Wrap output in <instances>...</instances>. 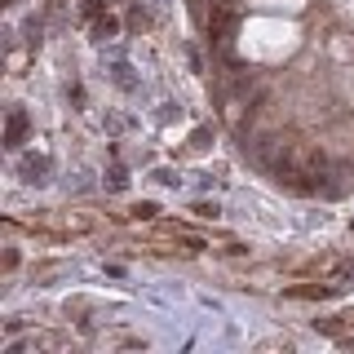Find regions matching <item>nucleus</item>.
I'll use <instances>...</instances> for the list:
<instances>
[{"label":"nucleus","instance_id":"1","mask_svg":"<svg viewBox=\"0 0 354 354\" xmlns=\"http://www.w3.org/2000/svg\"><path fill=\"white\" fill-rule=\"evenodd\" d=\"M274 173H279V182L292 186V191H315L319 177H324V151L297 142V147H288L279 160H274Z\"/></svg>","mask_w":354,"mask_h":354},{"label":"nucleus","instance_id":"2","mask_svg":"<svg viewBox=\"0 0 354 354\" xmlns=\"http://www.w3.org/2000/svg\"><path fill=\"white\" fill-rule=\"evenodd\" d=\"M292 301H324V297L337 292V283H328V279H319V283H301V288H283Z\"/></svg>","mask_w":354,"mask_h":354},{"label":"nucleus","instance_id":"3","mask_svg":"<svg viewBox=\"0 0 354 354\" xmlns=\"http://www.w3.org/2000/svg\"><path fill=\"white\" fill-rule=\"evenodd\" d=\"M22 133H27V111H9V129H5V142L9 147H18Z\"/></svg>","mask_w":354,"mask_h":354},{"label":"nucleus","instance_id":"4","mask_svg":"<svg viewBox=\"0 0 354 354\" xmlns=\"http://www.w3.org/2000/svg\"><path fill=\"white\" fill-rule=\"evenodd\" d=\"M346 279H354V257H337L332 261V270H328V283H346Z\"/></svg>","mask_w":354,"mask_h":354},{"label":"nucleus","instance_id":"5","mask_svg":"<svg viewBox=\"0 0 354 354\" xmlns=\"http://www.w3.org/2000/svg\"><path fill=\"white\" fill-rule=\"evenodd\" d=\"M319 328H324V332H332V337H346V328H354V310H341V315L337 319H328V324H319Z\"/></svg>","mask_w":354,"mask_h":354},{"label":"nucleus","instance_id":"6","mask_svg":"<svg viewBox=\"0 0 354 354\" xmlns=\"http://www.w3.org/2000/svg\"><path fill=\"white\" fill-rule=\"evenodd\" d=\"M93 31H97V36H111V31H115V18H97Z\"/></svg>","mask_w":354,"mask_h":354},{"label":"nucleus","instance_id":"7","mask_svg":"<svg viewBox=\"0 0 354 354\" xmlns=\"http://www.w3.org/2000/svg\"><path fill=\"white\" fill-rule=\"evenodd\" d=\"M84 14L88 18H102V0H84Z\"/></svg>","mask_w":354,"mask_h":354},{"label":"nucleus","instance_id":"8","mask_svg":"<svg viewBox=\"0 0 354 354\" xmlns=\"http://www.w3.org/2000/svg\"><path fill=\"white\" fill-rule=\"evenodd\" d=\"M341 350H354V337H341Z\"/></svg>","mask_w":354,"mask_h":354}]
</instances>
